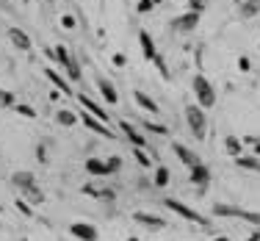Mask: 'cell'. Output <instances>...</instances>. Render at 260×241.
<instances>
[{
	"label": "cell",
	"mask_w": 260,
	"mask_h": 241,
	"mask_svg": "<svg viewBox=\"0 0 260 241\" xmlns=\"http://www.w3.org/2000/svg\"><path fill=\"white\" fill-rule=\"evenodd\" d=\"M83 169L89 172L91 177H105V175H111V172H108V164H105L103 158H86V161H83Z\"/></svg>",
	"instance_id": "18"
},
{
	"label": "cell",
	"mask_w": 260,
	"mask_h": 241,
	"mask_svg": "<svg viewBox=\"0 0 260 241\" xmlns=\"http://www.w3.org/2000/svg\"><path fill=\"white\" fill-rule=\"evenodd\" d=\"M249 241H260V225H257V230H255V236H249Z\"/></svg>",
	"instance_id": "40"
},
{
	"label": "cell",
	"mask_w": 260,
	"mask_h": 241,
	"mask_svg": "<svg viewBox=\"0 0 260 241\" xmlns=\"http://www.w3.org/2000/svg\"><path fill=\"white\" fill-rule=\"evenodd\" d=\"M191 183L200 189V194H205V189H208V183H210V169H208L205 164H200V166H194V169H191Z\"/></svg>",
	"instance_id": "14"
},
{
	"label": "cell",
	"mask_w": 260,
	"mask_h": 241,
	"mask_svg": "<svg viewBox=\"0 0 260 241\" xmlns=\"http://www.w3.org/2000/svg\"><path fill=\"white\" fill-rule=\"evenodd\" d=\"M97 89H100L103 100L108 103V106H116V103H119V92H116V86L111 83L108 78H97Z\"/></svg>",
	"instance_id": "13"
},
{
	"label": "cell",
	"mask_w": 260,
	"mask_h": 241,
	"mask_svg": "<svg viewBox=\"0 0 260 241\" xmlns=\"http://www.w3.org/2000/svg\"><path fill=\"white\" fill-rule=\"evenodd\" d=\"M45 3H53V0H45Z\"/></svg>",
	"instance_id": "44"
},
{
	"label": "cell",
	"mask_w": 260,
	"mask_h": 241,
	"mask_svg": "<svg viewBox=\"0 0 260 241\" xmlns=\"http://www.w3.org/2000/svg\"><path fill=\"white\" fill-rule=\"evenodd\" d=\"M55 122H58V125H64V128H72L78 122V116L72 114V111H67V108H61L58 114H55Z\"/></svg>",
	"instance_id": "25"
},
{
	"label": "cell",
	"mask_w": 260,
	"mask_h": 241,
	"mask_svg": "<svg viewBox=\"0 0 260 241\" xmlns=\"http://www.w3.org/2000/svg\"><path fill=\"white\" fill-rule=\"evenodd\" d=\"M191 86H194V100H197V106H202V108H213V106H216V92H213L210 80L202 75V72H197V75H194Z\"/></svg>",
	"instance_id": "2"
},
{
	"label": "cell",
	"mask_w": 260,
	"mask_h": 241,
	"mask_svg": "<svg viewBox=\"0 0 260 241\" xmlns=\"http://www.w3.org/2000/svg\"><path fill=\"white\" fill-rule=\"evenodd\" d=\"M127 241H139V238H136V236H130V238H127Z\"/></svg>",
	"instance_id": "43"
},
{
	"label": "cell",
	"mask_w": 260,
	"mask_h": 241,
	"mask_svg": "<svg viewBox=\"0 0 260 241\" xmlns=\"http://www.w3.org/2000/svg\"><path fill=\"white\" fill-rule=\"evenodd\" d=\"M152 64L158 67V72H160V75H164V78H172V75H169V67H166V61H164V55H160V53H158V58L152 61Z\"/></svg>",
	"instance_id": "34"
},
{
	"label": "cell",
	"mask_w": 260,
	"mask_h": 241,
	"mask_svg": "<svg viewBox=\"0 0 260 241\" xmlns=\"http://www.w3.org/2000/svg\"><path fill=\"white\" fill-rule=\"evenodd\" d=\"M111 64H114V67H125V64H127L125 53H114V58H111Z\"/></svg>",
	"instance_id": "36"
},
{
	"label": "cell",
	"mask_w": 260,
	"mask_h": 241,
	"mask_svg": "<svg viewBox=\"0 0 260 241\" xmlns=\"http://www.w3.org/2000/svg\"><path fill=\"white\" fill-rule=\"evenodd\" d=\"M9 39H11V45L17 47V50H22V53H28L30 47H34V42H30V36L25 34L22 28H9Z\"/></svg>",
	"instance_id": "12"
},
{
	"label": "cell",
	"mask_w": 260,
	"mask_h": 241,
	"mask_svg": "<svg viewBox=\"0 0 260 241\" xmlns=\"http://www.w3.org/2000/svg\"><path fill=\"white\" fill-rule=\"evenodd\" d=\"M105 164H108L111 175H116V172L122 169V164H125V161H122V156H111V158H105Z\"/></svg>",
	"instance_id": "30"
},
{
	"label": "cell",
	"mask_w": 260,
	"mask_h": 241,
	"mask_svg": "<svg viewBox=\"0 0 260 241\" xmlns=\"http://www.w3.org/2000/svg\"><path fill=\"white\" fill-rule=\"evenodd\" d=\"M238 67H241V72H249V58H238Z\"/></svg>",
	"instance_id": "39"
},
{
	"label": "cell",
	"mask_w": 260,
	"mask_h": 241,
	"mask_svg": "<svg viewBox=\"0 0 260 241\" xmlns=\"http://www.w3.org/2000/svg\"><path fill=\"white\" fill-rule=\"evenodd\" d=\"M224 150L230 153L233 158L244 156V139H238V136H227V139H224Z\"/></svg>",
	"instance_id": "23"
},
{
	"label": "cell",
	"mask_w": 260,
	"mask_h": 241,
	"mask_svg": "<svg viewBox=\"0 0 260 241\" xmlns=\"http://www.w3.org/2000/svg\"><path fill=\"white\" fill-rule=\"evenodd\" d=\"M20 197H22V200H28L30 205H42V202H45V191H42L39 186L22 189V191H20Z\"/></svg>",
	"instance_id": "21"
},
{
	"label": "cell",
	"mask_w": 260,
	"mask_h": 241,
	"mask_svg": "<svg viewBox=\"0 0 260 241\" xmlns=\"http://www.w3.org/2000/svg\"><path fill=\"white\" fill-rule=\"evenodd\" d=\"M172 150H175V156L180 158L183 164L188 166V169H194V166H200V164H202V158L197 156L194 150H188V147H185V144H177V141H175V144H172Z\"/></svg>",
	"instance_id": "11"
},
{
	"label": "cell",
	"mask_w": 260,
	"mask_h": 241,
	"mask_svg": "<svg viewBox=\"0 0 260 241\" xmlns=\"http://www.w3.org/2000/svg\"><path fill=\"white\" fill-rule=\"evenodd\" d=\"M235 166L249 169V172H260V158L257 156H238V158H235Z\"/></svg>",
	"instance_id": "24"
},
{
	"label": "cell",
	"mask_w": 260,
	"mask_h": 241,
	"mask_svg": "<svg viewBox=\"0 0 260 241\" xmlns=\"http://www.w3.org/2000/svg\"><path fill=\"white\" fill-rule=\"evenodd\" d=\"M213 214L216 216H233V219H244L249 225H260V214L257 211H246V208H233V205H221L216 202L213 205Z\"/></svg>",
	"instance_id": "3"
},
{
	"label": "cell",
	"mask_w": 260,
	"mask_h": 241,
	"mask_svg": "<svg viewBox=\"0 0 260 241\" xmlns=\"http://www.w3.org/2000/svg\"><path fill=\"white\" fill-rule=\"evenodd\" d=\"M80 122H83V128H89L91 133H97V136H105V139H111V141L116 139V133L111 131V128L105 125L103 119H97L94 114H89V111H83V114H80Z\"/></svg>",
	"instance_id": "6"
},
{
	"label": "cell",
	"mask_w": 260,
	"mask_h": 241,
	"mask_svg": "<svg viewBox=\"0 0 260 241\" xmlns=\"http://www.w3.org/2000/svg\"><path fill=\"white\" fill-rule=\"evenodd\" d=\"M119 131L127 136V141H130L133 147H144V150L150 147V141H147V136L141 133L139 128L133 125V122H127V119H119Z\"/></svg>",
	"instance_id": "7"
},
{
	"label": "cell",
	"mask_w": 260,
	"mask_h": 241,
	"mask_svg": "<svg viewBox=\"0 0 260 241\" xmlns=\"http://www.w3.org/2000/svg\"><path fill=\"white\" fill-rule=\"evenodd\" d=\"M45 78H50V83H53L64 97H72V95H75V92H72V86H70V80L64 78V72H61V70H53V67H47V70H45Z\"/></svg>",
	"instance_id": "8"
},
{
	"label": "cell",
	"mask_w": 260,
	"mask_h": 241,
	"mask_svg": "<svg viewBox=\"0 0 260 241\" xmlns=\"http://www.w3.org/2000/svg\"><path fill=\"white\" fill-rule=\"evenodd\" d=\"M133 100H136V106H139V108H144V111H150V114H160V106H158V103L155 100H152V97L150 95H147V92H141V89H136L133 92Z\"/></svg>",
	"instance_id": "15"
},
{
	"label": "cell",
	"mask_w": 260,
	"mask_h": 241,
	"mask_svg": "<svg viewBox=\"0 0 260 241\" xmlns=\"http://www.w3.org/2000/svg\"><path fill=\"white\" fill-rule=\"evenodd\" d=\"M141 128H144L147 133H158V136H166V133H169V128H166V125H158V122H141Z\"/></svg>",
	"instance_id": "28"
},
{
	"label": "cell",
	"mask_w": 260,
	"mask_h": 241,
	"mask_svg": "<svg viewBox=\"0 0 260 241\" xmlns=\"http://www.w3.org/2000/svg\"><path fill=\"white\" fill-rule=\"evenodd\" d=\"M213 241H230V238H224V236H219V238H213Z\"/></svg>",
	"instance_id": "41"
},
{
	"label": "cell",
	"mask_w": 260,
	"mask_h": 241,
	"mask_svg": "<svg viewBox=\"0 0 260 241\" xmlns=\"http://www.w3.org/2000/svg\"><path fill=\"white\" fill-rule=\"evenodd\" d=\"M133 219L139 222V225H147V227H155V230H160V227H166V219L158 214H147V211H136Z\"/></svg>",
	"instance_id": "17"
},
{
	"label": "cell",
	"mask_w": 260,
	"mask_h": 241,
	"mask_svg": "<svg viewBox=\"0 0 260 241\" xmlns=\"http://www.w3.org/2000/svg\"><path fill=\"white\" fill-rule=\"evenodd\" d=\"M14 208H17V211H20L22 216H25V219H34V211H30V202H28V200L17 197V200H14Z\"/></svg>",
	"instance_id": "27"
},
{
	"label": "cell",
	"mask_w": 260,
	"mask_h": 241,
	"mask_svg": "<svg viewBox=\"0 0 260 241\" xmlns=\"http://www.w3.org/2000/svg\"><path fill=\"white\" fill-rule=\"evenodd\" d=\"M22 241H25V238H22Z\"/></svg>",
	"instance_id": "45"
},
{
	"label": "cell",
	"mask_w": 260,
	"mask_h": 241,
	"mask_svg": "<svg viewBox=\"0 0 260 241\" xmlns=\"http://www.w3.org/2000/svg\"><path fill=\"white\" fill-rule=\"evenodd\" d=\"M36 158H39L42 164L47 161V150H45V144H39V147H36Z\"/></svg>",
	"instance_id": "38"
},
{
	"label": "cell",
	"mask_w": 260,
	"mask_h": 241,
	"mask_svg": "<svg viewBox=\"0 0 260 241\" xmlns=\"http://www.w3.org/2000/svg\"><path fill=\"white\" fill-rule=\"evenodd\" d=\"M139 45H141V53H144L147 61H155L158 58V50H155V42H152L150 31H139Z\"/></svg>",
	"instance_id": "16"
},
{
	"label": "cell",
	"mask_w": 260,
	"mask_h": 241,
	"mask_svg": "<svg viewBox=\"0 0 260 241\" xmlns=\"http://www.w3.org/2000/svg\"><path fill=\"white\" fill-rule=\"evenodd\" d=\"M61 25H64L67 31L75 28V17H72V14H64V17H61Z\"/></svg>",
	"instance_id": "37"
},
{
	"label": "cell",
	"mask_w": 260,
	"mask_h": 241,
	"mask_svg": "<svg viewBox=\"0 0 260 241\" xmlns=\"http://www.w3.org/2000/svg\"><path fill=\"white\" fill-rule=\"evenodd\" d=\"M164 205L169 208V211H175L177 216H183L185 222H194V225H208V219L202 214H197V211H191L185 202H180V200H172V197H166L164 200Z\"/></svg>",
	"instance_id": "4"
},
{
	"label": "cell",
	"mask_w": 260,
	"mask_h": 241,
	"mask_svg": "<svg viewBox=\"0 0 260 241\" xmlns=\"http://www.w3.org/2000/svg\"><path fill=\"white\" fill-rule=\"evenodd\" d=\"M152 183H155L158 189H166V186H169V166H158V169H155V177H152Z\"/></svg>",
	"instance_id": "26"
},
{
	"label": "cell",
	"mask_w": 260,
	"mask_h": 241,
	"mask_svg": "<svg viewBox=\"0 0 260 241\" xmlns=\"http://www.w3.org/2000/svg\"><path fill=\"white\" fill-rule=\"evenodd\" d=\"M17 106V97L11 92H3L0 89V108H14Z\"/></svg>",
	"instance_id": "29"
},
{
	"label": "cell",
	"mask_w": 260,
	"mask_h": 241,
	"mask_svg": "<svg viewBox=\"0 0 260 241\" xmlns=\"http://www.w3.org/2000/svg\"><path fill=\"white\" fill-rule=\"evenodd\" d=\"M260 14V0H249V3H241L238 6V17L241 20H252V17Z\"/></svg>",
	"instance_id": "22"
},
{
	"label": "cell",
	"mask_w": 260,
	"mask_h": 241,
	"mask_svg": "<svg viewBox=\"0 0 260 241\" xmlns=\"http://www.w3.org/2000/svg\"><path fill=\"white\" fill-rule=\"evenodd\" d=\"M133 156H136V161H139L141 166H150V156L144 153V147H133Z\"/></svg>",
	"instance_id": "32"
},
{
	"label": "cell",
	"mask_w": 260,
	"mask_h": 241,
	"mask_svg": "<svg viewBox=\"0 0 260 241\" xmlns=\"http://www.w3.org/2000/svg\"><path fill=\"white\" fill-rule=\"evenodd\" d=\"M188 11H205V0H188Z\"/></svg>",
	"instance_id": "35"
},
{
	"label": "cell",
	"mask_w": 260,
	"mask_h": 241,
	"mask_svg": "<svg viewBox=\"0 0 260 241\" xmlns=\"http://www.w3.org/2000/svg\"><path fill=\"white\" fill-rule=\"evenodd\" d=\"M235 3H238V6H241V3H249V0H235Z\"/></svg>",
	"instance_id": "42"
},
{
	"label": "cell",
	"mask_w": 260,
	"mask_h": 241,
	"mask_svg": "<svg viewBox=\"0 0 260 241\" xmlns=\"http://www.w3.org/2000/svg\"><path fill=\"white\" fill-rule=\"evenodd\" d=\"M14 111H17L20 116H28V119H36V111L30 108V106H25V103H17V106H14Z\"/></svg>",
	"instance_id": "31"
},
{
	"label": "cell",
	"mask_w": 260,
	"mask_h": 241,
	"mask_svg": "<svg viewBox=\"0 0 260 241\" xmlns=\"http://www.w3.org/2000/svg\"><path fill=\"white\" fill-rule=\"evenodd\" d=\"M70 233L75 238H80V241H97V236H100V233H97V227L89 225V222H72Z\"/></svg>",
	"instance_id": "10"
},
{
	"label": "cell",
	"mask_w": 260,
	"mask_h": 241,
	"mask_svg": "<svg viewBox=\"0 0 260 241\" xmlns=\"http://www.w3.org/2000/svg\"><path fill=\"white\" fill-rule=\"evenodd\" d=\"M83 194H89V197H97V200H114L116 197V191H111V189H97L94 183H86L83 186Z\"/></svg>",
	"instance_id": "20"
},
{
	"label": "cell",
	"mask_w": 260,
	"mask_h": 241,
	"mask_svg": "<svg viewBox=\"0 0 260 241\" xmlns=\"http://www.w3.org/2000/svg\"><path fill=\"white\" fill-rule=\"evenodd\" d=\"M185 122H188V131L194 133V139H197V141H205V136H208L205 108L197 106V103H188V106H185Z\"/></svg>",
	"instance_id": "1"
},
{
	"label": "cell",
	"mask_w": 260,
	"mask_h": 241,
	"mask_svg": "<svg viewBox=\"0 0 260 241\" xmlns=\"http://www.w3.org/2000/svg\"><path fill=\"white\" fill-rule=\"evenodd\" d=\"M11 183L22 191V189L36 186V177H34V172H14V175H11Z\"/></svg>",
	"instance_id": "19"
},
{
	"label": "cell",
	"mask_w": 260,
	"mask_h": 241,
	"mask_svg": "<svg viewBox=\"0 0 260 241\" xmlns=\"http://www.w3.org/2000/svg\"><path fill=\"white\" fill-rule=\"evenodd\" d=\"M78 103H80V106H83V111H89V114H94L97 119H103V122H105V125H108V122H111L108 111H105V108H103V106H100V103H97V100H91L89 95H83V92H80V95H78Z\"/></svg>",
	"instance_id": "9"
},
{
	"label": "cell",
	"mask_w": 260,
	"mask_h": 241,
	"mask_svg": "<svg viewBox=\"0 0 260 241\" xmlns=\"http://www.w3.org/2000/svg\"><path fill=\"white\" fill-rule=\"evenodd\" d=\"M200 11H183L180 17H175V20L169 22L172 31H177V34H194L197 25H200Z\"/></svg>",
	"instance_id": "5"
},
{
	"label": "cell",
	"mask_w": 260,
	"mask_h": 241,
	"mask_svg": "<svg viewBox=\"0 0 260 241\" xmlns=\"http://www.w3.org/2000/svg\"><path fill=\"white\" fill-rule=\"evenodd\" d=\"M152 9H155V0H139V6H136L139 14H150Z\"/></svg>",
	"instance_id": "33"
}]
</instances>
